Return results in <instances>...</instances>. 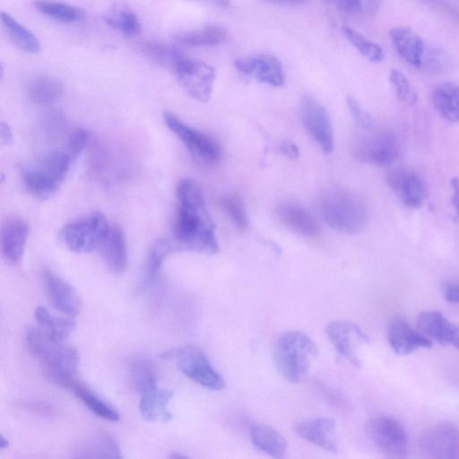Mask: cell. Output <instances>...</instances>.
Wrapping results in <instances>:
<instances>
[{
    "label": "cell",
    "mask_w": 459,
    "mask_h": 459,
    "mask_svg": "<svg viewBox=\"0 0 459 459\" xmlns=\"http://www.w3.org/2000/svg\"><path fill=\"white\" fill-rule=\"evenodd\" d=\"M425 1H428L429 3L432 4H435V5H437L438 7L444 9L446 12L451 13L452 15H456L455 14V11L452 9V7L446 4L444 0H425Z\"/></svg>",
    "instance_id": "52"
},
{
    "label": "cell",
    "mask_w": 459,
    "mask_h": 459,
    "mask_svg": "<svg viewBox=\"0 0 459 459\" xmlns=\"http://www.w3.org/2000/svg\"><path fill=\"white\" fill-rule=\"evenodd\" d=\"M26 342L30 352L46 367L53 382L63 386L75 376L79 366V355L75 349L50 339L39 327L28 330Z\"/></svg>",
    "instance_id": "3"
},
{
    "label": "cell",
    "mask_w": 459,
    "mask_h": 459,
    "mask_svg": "<svg viewBox=\"0 0 459 459\" xmlns=\"http://www.w3.org/2000/svg\"><path fill=\"white\" fill-rule=\"evenodd\" d=\"M79 458H122L117 441L106 432H99L82 441L73 451Z\"/></svg>",
    "instance_id": "26"
},
{
    "label": "cell",
    "mask_w": 459,
    "mask_h": 459,
    "mask_svg": "<svg viewBox=\"0 0 459 459\" xmlns=\"http://www.w3.org/2000/svg\"><path fill=\"white\" fill-rule=\"evenodd\" d=\"M75 159L64 146L45 154L36 164L22 169V181L35 197L45 200L63 184Z\"/></svg>",
    "instance_id": "5"
},
{
    "label": "cell",
    "mask_w": 459,
    "mask_h": 459,
    "mask_svg": "<svg viewBox=\"0 0 459 459\" xmlns=\"http://www.w3.org/2000/svg\"><path fill=\"white\" fill-rule=\"evenodd\" d=\"M139 49L152 62L172 72L187 57L180 49L159 41H142Z\"/></svg>",
    "instance_id": "30"
},
{
    "label": "cell",
    "mask_w": 459,
    "mask_h": 459,
    "mask_svg": "<svg viewBox=\"0 0 459 459\" xmlns=\"http://www.w3.org/2000/svg\"><path fill=\"white\" fill-rule=\"evenodd\" d=\"M419 446L426 457L459 458V429L447 422L433 425L422 433Z\"/></svg>",
    "instance_id": "13"
},
{
    "label": "cell",
    "mask_w": 459,
    "mask_h": 459,
    "mask_svg": "<svg viewBox=\"0 0 459 459\" xmlns=\"http://www.w3.org/2000/svg\"><path fill=\"white\" fill-rule=\"evenodd\" d=\"M361 4V11L364 10L367 13H374L379 8L381 0H359Z\"/></svg>",
    "instance_id": "51"
},
{
    "label": "cell",
    "mask_w": 459,
    "mask_h": 459,
    "mask_svg": "<svg viewBox=\"0 0 459 459\" xmlns=\"http://www.w3.org/2000/svg\"><path fill=\"white\" fill-rule=\"evenodd\" d=\"M173 73L188 96L203 103L209 101L216 79L213 66L187 56Z\"/></svg>",
    "instance_id": "9"
},
{
    "label": "cell",
    "mask_w": 459,
    "mask_h": 459,
    "mask_svg": "<svg viewBox=\"0 0 459 459\" xmlns=\"http://www.w3.org/2000/svg\"><path fill=\"white\" fill-rule=\"evenodd\" d=\"M250 438L253 445L260 451L275 458L282 457L288 449V443L284 437L264 423L251 427Z\"/></svg>",
    "instance_id": "27"
},
{
    "label": "cell",
    "mask_w": 459,
    "mask_h": 459,
    "mask_svg": "<svg viewBox=\"0 0 459 459\" xmlns=\"http://www.w3.org/2000/svg\"><path fill=\"white\" fill-rule=\"evenodd\" d=\"M90 133L83 128L75 129L68 137L65 147L76 159L85 148Z\"/></svg>",
    "instance_id": "43"
},
{
    "label": "cell",
    "mask_w": 459,
    "mask_h": 459,
    "mask_svg": "<svg viewBox=\"0 0 459 459\" xmlns=\"http://www.w3.org/2000/svg\"><path fill=\"white\" fill-rule=\"evenodd\" d=\"M367 432L373 445L388 458H403L408 452V436L403 426L389 416L372 419Z\"/></svg>",
    "instance_id": "8"
},
{
    "label": "cell",
    "mask_w": 459,
    "mask_h": 459,
    "mask_svg": "<svg viewBox=\"0 0 459 459\" xmlns=\"http://www.w3.org/2000/svg\"><path fill=\"white\" fill-rule=\"evenodd\" d=\"M385 182L405 207L415 210L422 206L427 187L416 172L402 168L393 169L386 172Z\"/></svg>",
    "instance_id": "14"
},
{
    "label": "cell",
    "mask_w": 459,
    "mask_h": 459,
    "mask_svg": "<svg viewBox=\"0 0 459 459\" xmlns=\"http://www.w3.org/2000/svg\"><path fill=\"white\" fill-rule=\"evenodd\" d=\"M389 81L394 90L397 99L407 105H413L418 100V95L408 78L398 69L390 71Z\"/></svg>",
    "instance_id": "40"
},
{
    "label": "cell",
    "mask_w": 459,
    "mask_h": 459,
    "mask_svg": "<svg viewBox=\"0 0 459 459\" xmlns=\"http://www.w3.org/2000/svg\"><path fill=\"white\" fill-rule=\"evenodd\" d=\"M350 112L358 125L363 130L369 131L374 127V119L370 114L366 111L359 102L353 97L348 96L346 99Z\"/></svg>",
    "instance_id": "42"
},
{
    "label": "cell",
    "mask_w": 459,
    "mask_h": 459,
    "mask_svg": "<svg viewBox=\"0 0 459 459\" xmlns=\"http://www.w3.org/2000/svg\"><path fill=\"white\" fill-rule=\"evenodd\" d=\"M0 18L9 39L19 49L32 54L40 50L39 39L28 28L7 13L1 12Z\"/></svg>",
    "instance_id": "32"
},
{
    "label": "cell",
    "mask_w": 459,
    "mask_h": 459,
    "mask_svg": "<svg viewBox=\"0 0 459 459\" xmlns=\"http://www.w3.org/2000/svg\"><path fill=\"white\" fill-rule=\"evenodd\" d=\"M108 270L114 274L124 273L128 265L126 238L119 225H112L110 232L100 249Z\"/></svg>",
    "instance_id": "24"
},
{
    "label": "cell",
    "mask_w": 459,
    "mask_h": 459,
    "mask_svg": "<svg viewBox=\"0 0 459 459\" xmlns=\"http://www.w3.org/2000/svg\"><path fill=\"white\" fill-rule=\"evenodd\" d=\"M444 296L447 301L459 304V281L447 282L444 287Z\"/></svg>",
    "instance_id": "46"
},
{
    "label": "cell",
    "mask_w": 459,
    "mask_h": 459,
    "mask_svg": "<svg viewBox=\"0 0 459 459\" xmlns=\"http://www.w3.org/2000/svg\"><path fill=\"white\" fill-rule=\"evenodd\" d=\"M27 92L32 102L48 105L56 102L63 96L64 88L57 79L41 74L30 81Z\"/></svg>",
    "instance_id": "31"
},
{
    "label": "cell",
    "mask_w": 459,
    "mask_h": 459,
    "mask_svg": "<svg viewBox=\"0 0 459 459\" xmlns=\"http://www.w3.org/2000/svg\"><path fill=\"white\" fill-rule=\"evenodd\" d=\"M452 186V204L454 206L455 218L459 221V177L453 178L451 179Z\"/></svg>",
    "instance_id": "47"
},
{
    "label": "cell",
    "mask_w": 459,
    "mask_h": 459,
    "mask_svg": "<svg viewBox=\"0 0 459 459\" xmlns=\"http://www.w3.org/2000/svg\"><path fill=\"white\" fill-rule=\"evenodd\" d=\"M281 152L289 159H297L299 155L298 146L290 141H284L280 145Z\"/></svg>",
    "instance_id": "48"
},
{
    "label": "cell",
    "mask_w": 459,
    "mask_h": 459,
    "mask_svg": "<svg viewBox=\"0 0 459 459\" xmlns=\"http://www.w3.org/2000/svg\"><path fill=\"white\" fill-rule=\"evenodd\" d=\"M177 198L178 205L171 238L177 250L217 253L215 226L200 186L194 180L184 178L178 185Z\"/></svg>",
    "instance_id": "1"
},
{
    "label": "cell",
    "mask_w": 459,
    "mask_h": 459,
    "mask_svg": "<svg viewBox=\"0 0 459 459\" xmlns=\"http://www.w3.org/2000/svg\"><path fill=\"white\" fill-rule=\"evenodd\" d=\"M34 316L39 328L56 342H64L75 329L74 319L54 316L42 306L35 309Z\"/></svg>",
    "instance_id": "33"
},
{
    "label": "cell",
    "mask_w": 459,
    "mask_h": 459,
    "mask_svg": "<svg viewBox=\"0 0 459 459\" xmlns=\"http://www.w3.org/2000/svg\"><path fill=\"white\" fill-rule=\"evenodd\" d=\"M445 56L436 49L428 50L424 49L421 59L420 68L431 72L441 70L444 65Z\"/></svg>",
    "instance_id": "44"
},
{
    "label": "cell",
    "mask_w": 459,
    "mask_h": 459,
    "mask_svg": "<svg viewBox=\"0 0 459 459\" xmlns=\"http://www.w3.org/2000/svg\"><path fill=\"white\" fill-rule=\"evenodd\" d=\"M28 236L29 227L22 218L12 216L4 221L1 230V247L8 262L17 264L21 261Z\"/></svg>",
    "instance_id": "23"
},
{
    "label": "cell",
    "mask_w": 459,
    "mask_h": 459,
    "mask_svg": "<svg viewBox=\"0 0 459 459\" xmlns=\"http://www.w3.org/2000/svg\"><path fill=\"white\" fill-rule=\"evenodd\" d=\"M174 252H178L172 239H160L152 247L146 261L143 287L150 284L157 276L164 259Z\"/></svg>",
    "instance_id": "36"
},
{
    "label": "cell",
    "mask_w": 459,
    "mask_h": 459,
    "mask_svg": "<svg viewBox=\"0 0 459 459\" xmlns=\"http://www.w3.org/2000/svg\"><path fill=\"white\" fill-rule=\"evenodd\" d=\"M276 215L289 230L304 238H314L319 233V226L305 207L295 201L285 200L276 206Z\"/></svg>",
    "instance_id": "20"
},
{
    "label": "cell",
    "mask_w": 459,
    "mask_h": 459,
    "mask_svg": "<svg viewBox=\"0 0 459 459\" xmlns=\"http://www.w3.org/2000/svg\"><path fill=\"white\" fill-rule=\"evenodd\" d=\"M353 153L361 162L385 167L400 155V144L396 137L387 132L374 133L355 142Z\"/></svg>",
    "instance_id": "11"
},
{
    "label": "cell",
    "mask_w": 459,
    "mask_h": 459,
    "mask_svg": "<svg viewBox=\"0 0 459 459\" xmlns=\"http://www.w3.org/2000/svg\"><path fill=\"white\" fill-rule=\"evenodd\" d=\"M34 5L42 14L62 22L81 21L85 16L81 9L61 2L38 0Z\"/></svg>",
    "instance_id": "38"
},
{
    "label": "cell",
    "mask_w": 459,
    "mask_h": 459,
    "mask_svg": "<svg viewBox=\"0 0 459 459\" xmlns=\"http://www.w3.org/2000/svg\"><path fill=\"white\" fill-rule=\"evenodd\" d=\"M264 1L275 4H280V5H296V4H302L306 0H264Z\"/></svg>",
    "instance_id": "53"
},
{
    "label": "cell",
    "mask_w": 459,
    "mask_h": 459,
    "mask_svg": "<svg viewBox=\"0 0 459 459\" xmlns=\"http://www.w3.org/2000/svg\"><path fill=\"white\" fill-rule=\"evenodd\" d=\"M0 138L3 144H8L13 140L12 130L4 122H1L0 124Z\"/></svg>",
    "instance_id": "50"
},
{
    "label": "cell",
    "mask_w": 459,
    "mask_h": 459,
    "mask_svg": "<svg viewBox=\"0 0 459 459\" xmlns=\"http://www.w3.org/2000/svg\"><path fill=\"white\" fill-rule=\"evenodd\" d=\"M387 339L398 355H408L421 349L431 347L432 342L424 333L413 329L404 319L395 318L389 324Z\"/></svg>",
    "instance_id": "22"
},
{
    "label": "cell",
    "mask_w": 459,
    "mask_h": 459,
    "mask_svg": "<svg viewBox=\"0 0 459 459\" xmlns=\"http://www.w3.org/2000/svg\"><path fill=\"white\" fill-rule=\"evenodd\" d=\"M295 432L306 441L321 448L336 452V424L331 418L315 417L302 420L295 427Z\"/></svg>",
    "instance_id": "18"
},
{
    "label": "cell",
    "mask_w": 459,
    "mask_h": 459,
    "mask_svg": "<svg viewBox=\"0 0 459 459\" xmlns=\"http://www.w3.org/2000/svg\"><path fill=\"white\" fill-rule=\"evenodd\" d=\"M419 329L430 340L459 351V325L439 311H423L417 319Z\"/></svg>",
    "instance_id": "19"
},
{
    "label": "cell",
    "mask_w": 459,
    "mask_h": 459,
    "mask_svg": "<svg viewBox=\"0 0 459 459\" xmlns=\"http://www.w3.org/2000/svg\"><path fill=\"white\" fill-rule=\"evenodd\" d=\"M335 5L347 14H357L361 11L359 0H333Z\"/></svg>",
    "instance_id": "45"
},
{
    "label": "cell",
    "mask_w": 459,
    "mask_h": 459,
    "mask_svg": "<svg viewBox=\"0 0 459 459\" xmlns=\"http://www.w3.org/2000/svg\"><path fill=\"white\" fill-rule=\"evenodd\" d=\"M299 117L307 132L325 153L333 150V133L327 110L315 99L305 96L299 102Z\"/></svg>",
    "instance_id": "12"
},
{
    "label": "cell",
    "mask_w": 459,
    "mask_h": 459,
    "mask_svg": "<svg viewBox=\"0 0 459 459\" xmlns=\"http://www.w3.org/2000/svg\"><path fill=\"white\" fill-rule=\"evenodd\" d=\"M389 36L400 56L411 65L420 68L425 49L420 37L412 29L405 26L393 28Z\"/></svg>",
    "instance_id": "25"
},
{
    "label": "cell",
    "mask_w": 459,
    "mask_h": 459,
    "mask_svg": "<svg viewBox=\"0 0 459 459\" xmlns=\"http://www.w3.org/2000/svg\"><path fill=\"white\" fill-rule=\"evenodd\" d=\"M111 230L106 215L94 212L65 224L60 230V238L73 252L89 253L100 250Z\"/></svg>",
    "instance_id": "6"
},
{
    "label": "cell",
    "mask_w": 459,
    "mask_h": 459,
    "mask_svg": "<svg viewBox=\"0 0 459 459\" xmlns=\"http://www.w3.org/2000/svg\"><path fill=\"white\" fill-rule=\"evenodd\" d=\"M227 39V30L217 25H209L174 36L176 42L190 47L218 46L224 43Z\"/></svg>",
    "instance_id": "35"
},
{
    "label": "cell",
    "mask_w": 459,
    "mask_h": 459,
    "mask_svg": "<svg viewBox=\"0 0 459 459\" xmlns=\"http://www.w3.org/2000/svg\"><path fill=\"white\" fill-rule=\"evenodd\" d=\"M325 333L337 352L354 367H360L357 354L359 342H368L369 337L354 322L349 320L333 321L325 328Z\"/></svg>",
    "instance_id": "15"
},
{
    "label": "cell",
    "mask_w": 459,
    "mask_h": 459,
    "mask_svg": "<svg viewBox=\"0 0 459 459\" xmlns=\"http://www.w3.org/2000/svg\"><path fill=\"white\" fill-rule=\"evenodd\" d=\"M160 357L176 361L178 368L190 379L210 390L224 387L221 376L212 367L204 351L196 346L186 345L163 351Z\"/></svg>",
    "instance_id": "7"
},
{
    "label": "cell",
    "mask_w": 459,
    "mask_h": 459,
    "mask_svg": "<svg viewBox=\"0 0 459 459\" xmlns=\"http://www.w3.org/2000/svg\"><path fill=\"white\" fill-rule=\"evenodd\" d=\"M25 407L41 415H52L54 413L50 406L40 402H29L26 403Z\"/></svg>",
    "instance_id": "49"
},
{
    "label": "cell",
    "mask_w": 459,
    "mask_h": 459,
    "mask_svg": "<svg viewBox=\"0 0 459 459\" xmlns=\"http://www.w3.org/2000/svg\"><path fill=\"white\" fill-rule=\"evenodd\" d=\"M322 220L332 229L346 234L359 232L367 225L368 212L364 201L354 193L332 188L318 198Z\"/></svg>",
    "instance_id": "2"
},
{
    "label": "cell",
    "mask_w": 459,
    "mask_h": 459,
    "mask_svg": "<svg viewBox=\"0 0 459 459\" xmlns=\"http://www.w3.org/2000/svg\"><path fill=\"white\" fill-rule=\"evenodd\" d=\"M317 347L312 339L299 331L282 334L275 343L273 359L279 373L289 382L300 383L307 376Z\"/></svg>",
    "instance_id": "4"
},
{
    "label": "cell",
    "mask_w": 459,
    "mask_h": 459,
    "mask_svg": "<svg viewBox=\"0 0 459 459\" xmlns=\"http://www.w3.org/2000/svg\"><path fill=\"white\" fill-rule=\"evenodd\" d=\"M131 378L138 391L151 383L157 382V371L149 360L137 359L131 365Z\"/></svg>",
    "instance_id": "41"
},
{
    "label": "cell",
    "mask_w": 459,
    "mask_h": 459,
    "mask_svg": "<svg viewBox=\"0 0 459 459\" xmlns=\"http://www.w3.org/2000/svg\"><path fill=\"white\" fill-rule=\"evenodd\" d=\"M65 387L71 389L97 416L109 421H117L119 420L120 416L112 405L85 385L75 379V377L71 379Z\"/></svg>",
    "instance_id": "29"
},
{
    "label": "cell",
    "mask_w": 459,
    "mask_h": 459,
    "mask_svg": "<svg viewBox=\"0 0 459 459\" xmlns=\"http://www.w3.org/2000/svg\"><path fill=\"white\" fill-rule=\"evenodd\" d=\"M8 446V440L5 439L3 436L1 437V443H0V447L1 449H4V447H7Z\"/></svg>",
    "instance_id": "54"
},
{
    "label": "cell",
    "mask_w": 459,
    "mask_h": 459,
    "mask_svg": "<svg viewBox=\"0 0 459 459\" xmlns=\"http://www.w3.org/2000/svg\"><path fill=\"white\" fill-rule=\"evenodd\" d=\"M42 277L46 292L54 307L70 316H75L81 312L82 299L72 285L49 269L43 271Z\"/></svg>",
    "instance_id": "17"
},
{
    "label": "cell",
    "mask_w": 459,
    "mask_h": 459,
    "mask_svg": "<svg viewBox=\"0 0 459 459\" xmlns=\"http://www.w3.org/2000/svg\"><path fill=\"white\" fill-rule=\"evenodd\" d=\"M138 392L140 393L139 410L144 420L169 422L172 419L168 405L174 395L173 391L160 388L155 382L147 385Z\"/></svg>",
    "instance_id": "21"
},
{
    "label": "cell",
    "mask_w": 459,
    "mask_h": 459,
    "mask_svg": "<svg viewBox=\"0 0 459 459\" xmlns=\"http://www.w3.org/2000/svg\"><path fill=\"white\" fill-rule=\"evenodd\" d=\"M220 206L238 230H246L247 226V209L239 195L230 194L222 196L220 199Z\"/></svg>",
    "instance_id": "39"
},
{
    "label": "cell",
    "mask_w": 459,
    "mask_h": 459,
    "mask_svg": "<svg viewBox=\"0 0 459 459\" xmlns=\"http://www.w3.org/2000/svg\"><path fill=\"white\" fill-rule=\"evenodd\" d=\"M237 70L255 81L281 87L284 84V73L281 62L273 56L258 54L237 58L234 62Z\"/></svg>",
    "instance_id": "16"
},
{
    "label": "cell",
    "mask_w": 459,
    "mask_h": 459,
    "mask_svg": "<svg viewBox=\"0 0 459 459\" xmlns=\"http://www.w3.org/2000/svg\"><path fill=\"white\" fill-rule=\"evenodd\" d=\"M342 31L345 39L368 61L378 64L385 59L383 48L376 42L347 25L342 26Z\"/></svg>",
    "instance_id": "37"
},
{
    "label": "cell",
    "mask_w": 459,
    "mask_h": 459,
    "mask_svg": "<svg viewBox=\"0 0 459 459\" xmlns=\"http://www.w3.org/2000/svg\"><path fill=\"white\" fill-rule=\"evenodd\" d=\"M431 100L445 120L459 122V84L446 82L437 85L432 91Z\"/></svg>",
    "instance_id": "28"
},
{
    "label": "cell",
    "mask_w": 459,
    "mask_h": 459,
    "mask_svg": "<svg viewBox=\"0 0 459 459\" xmlns=\"http://www.w3.org/2000/svg\"><path fill=\"white\" fill-rule=\"evenodd\" d=\"M163 119L168 128L195 158L209 164L220 160L221 148L213 138L186 124L173 113L165 112Z\"/></svg>",
    "instance_id": "10"
},
{
    "label": "cell",
    "mask_w": 459,
    "mask_h": 459,
    "mask_svg": "<svg viewBox=\"0 0 459 459\" xmlns=\"http://www.w3.org/2000/svg\"><path fill=\"white\" fill-rule=\"evenodd\" d=\"M103 19L108 26L125 36H135L141 32L142 26L137 15L123 4H115L104 14Z\"/></svg>",
    "instance_id": "34"
}]
</instances>
